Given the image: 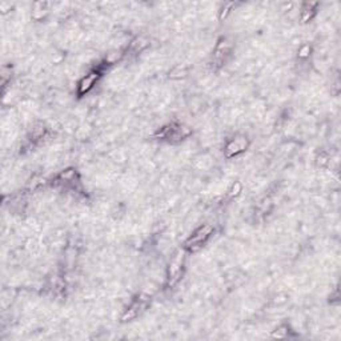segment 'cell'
<instances>
[{
    "mask_svg": "<svg viewBox=\"0 0 341 341\" xmlns=\"http://www.w3.org/2000/svg\"><path fill=\"white\" fill-rule=\"evenodd\" d=\"M211 233H212V227H211V225H203L201 228H199L192 238L185 242V247H187L188 249H191V251H196V249L201 247L203 242L211 236Z\"/></svg>",
    "mask_w": 341,
    "mask_h": 341,
    "instance_id": "obj_1",
    "label": "cell"
},
{
    "mask_svg": "<svg viewBox=\"0 0 341 341\" xmlns=\"http://www.w3.org/2000/svg\"><path fill=\"white\" fill-rule=\"evenodd\" d=\"M183 252H179L176 256L173 257L171 265H169V284H175L178 280L180 273H181V265H183Z\"/></svg>",
    "mask_w": 341,
    "mask_h": 341,
    "instance_id": "obj_2",
    "label": "cell"
},
{
    "mask_svg": "<svg viewBox=\"0 0 341 341\" xmlns=\"http://www.w3.org/2000/svg\"><path fill=\"white\" fill-rule=\"evenodd\" d=\"M245 148H247V140H245V139H235V140H232V141L227 145L225 154H227L228 158H231V156H235V155L241 154Z\"/></svg>",
    "mask_w": 341,
    "mask_h": 341,
    "instance_id": "obj_3",
    "label": "cell"
},
{
    "mask_svg": "<svg viewBox=\"0 0 341 341\" xmlns=\"http://www.w3.org/2000/svg\"><path fill=\"white\" fill-rule=\"evenodd\" d=\"M96 79H98V74H95V72L94 74L87 75L84 79L81 80V83H80V87H79L80 94H84V92H87L88 89L92 88V85L95 84Z\"/></svg>",
    "mask_w": 341,
    "mask_h": 341,
    "instance_id": "obj_4",
    "label": "cell"
}]
</instances>
